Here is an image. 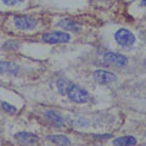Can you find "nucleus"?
Instances as JSON below:
<instances>
[{"instance_id":"f257e3e1","label":"nucleus","mask_w":146,"mask_h":146,"mask_svg":"<svg viewBox=\"0 0 146 146\" xmlns=\"http://www.w3.org/2000/svg\"><path fill=\"white\" fill-rule=\"evenodd\" d=\"M66 95L70 98L71 101L77 102V104H85V102H88L90 99V95L88 91L77 84H71Z\"/></svg>"},{"instance_id":"f03ea898","label":"nucleus","mask_w":146,"mask_h":146,"mask_svg":"<svg viewBox=\"0 0 146 146\" xmlns=\"http://www.w3.org/2000/svg\"><path fill=\"white\" fill-rule=\"evenodd\" d=\"M13 23L21 31H29L34 29L38 25V20L31 16H15L13 17Z\"/></svg>"},{"instance_id":"7ed1b4c3","label":"nucleus","mask_w":146,"mask_h":146,"mask_svg":"<svg viewBox=\"0 0 146 146\" xmlns=\"http://www.w3.org/2000/svg\"><path fill=\"white\" fill-rule=\"evenodd\" d=\"M115 39H116V42L122 45V46H131L134 43H135V36L134 34L131 33L130 31H128L125 28H121V29H118L116 33H115Z\"/></svg>"},{"instance_id":"20e7f679","label":"nucleus","mask_w":146,"mask_h":146,"mask_svg":"<svg viewBox=\"0 0 146 146\" xmlns=\"http://www.w3.org/2000/svg\"><path fill=\"white\" fill-rule=\"evenodd\" d=\"M43 40L49 44H60V43H67L71 40V35L66 32L56 31V32H50L43 35Z\"/></svg>"},{"instance_id":"39448f33","label":"nucleus","mask_w":146,"mask_h":146,"mask_svg":"<svg viewBox=\"0 0 146 146\" xmlns=\"http://www.w3.org/2000/svg\"><path fill=\"white\" fill-rule=\"evenodd\" d=\"M104 60L108 65H113L117 67H123L128 63V58L124 55H121L117 52H106L104 55Z\"/></svg>"},{"instance_id":"423d86ee","label":"nucleus","mask_w":146,"mask_h":146,"mask_svg":"<svg viewBox=\"0 0 146 146\" xmlns=\"http://www.w3.org/2000/svg\"><path fill=\"white\" fill-rule=\"evenodd\" d=\"M93 78L100 84H108L112 83V82L117 80L116 74H113L112 72L108 71H102V70H98L93 73Z\"/></svg>"},{"instance_id":"0eeeda50","label":"nucleus","mask_w":146,"mask_h":146,"mask_svg":"<svg viewBox=\"0 0 146 146\" xmlns=\"http://www.w3.org/2000/svg\"><path fill=\"white\" fill-rule=\"evenodd\" d=\"M15 139L22 145H34L39 141V138L29 131H20L15 134Z\"/></svg>"},{"instance_id":"6e6552de","label":"nucleus","mask_w":146,"mask_h":146,"mask_svg":"<svg viewBox=\"0 0 146 146\" xmlns=\"http://www.w3.org/2000/svg\"><path fill=\"white\" fill-rule=\"evenodd\" d=\"M20 72V66L10 61L0 62V74L1 76H17Z\"/></svg>"},{"instance_id":"1a4fd4ad","label":"nucleus","mask_w":146,"mask_h":146,"mask_svg":"<svg viewBox=\"0 0 146 146\" xmlns=\"http://www.w3.org/2000/svg\"><path fill=\"white\" fill-rule=\"evenodd\" d=\"M57 26L62 29H66V31H74V32H79L80 31V26L77 25L74 21L72 20H68V18H62V20L58 21Z\"/></svg>"},{"instance_id":"9d476101","label":"nucleus","mask_w":146,"mask_h":146,"mask_svg":"<svg viewBox=\"0 0 146 146\" xmlns=\"http://www.w3.org/2000/svg\"><path fill=\"white\" fill-rule=\"evenodd\" d=\"M45 117H46L54 125H56L57 128H61L63 124H65L63 117H61L57 112H55V111H46L45 112Z\"/></svg>"},{"instance_id":"9b49d317","label":"nucleus","mask_w":146,"mask_h":146,"mask_svg":"<svg viewBox=\"0 0 146 146\" xmlns=\"http://www.w3.org/2000/svg\"><path fill=\"white\" fill-rule=\"evenodd\" d=\"M113 144H115V146H134L136 144V139L130 135L119 136V138L115 139Z\"/></svg>"},{"instance_id":"f8f14e48","label":"nucleus","mask_w":146,"mask_h":146,"mask_svg":"<svg viewBox=\"0 0 146 146\" xmlns=\"http://www.w3.org/2000/svg\"><path fill=\"white\" fill-rule=\"evenodd\" d=\"M46 139L49 141H51L55 145H58V146H68L71 144L70 139L65 135H48Z\"/></svg>"},{"instance_id":"ddd939ff","label":"nucleus","mask_w":146,"mask_h":146,"mask_svg":"<svg viewBox=\"0 0 146 146\" xmlns=\"http://www.w3.org/2000/svg\"><path fill=\"white\" fill-rule=\"evenodd\" d=\"M72 83L68 79L66 78H60L57 80V83H56V86H57V90H58V93H60L61 95H66L67 93V90L68 88H70V85Z\"/></svg>"},{"instance_id":"4468645a","label":"nucleus","mask_w":146,"mask_h":146,"mask_svg":"<svg viewBox=\"0 0 146 146\" xmlns=\"http://www.w3.org/2000/svg\"><path fill=\"white\" fill-rule=\"evenodd\" d=\"M3 48H4V50H17L20 48V44L15 42V40H7V42L4 43Z\"/></svg>"},{"instance_id":"2eb2a0df","label":"nucleus","mask_w":146,"mask_h":146,"mask_svg":"<svg viewBox=\"0 0 146 146\" xmlns=\"http://www.w3.org/2000/svg\"><path fill=\"white\" fill-rule=\"evenodd\" d=\"M3 105V108L5 110V111H7V112H11V113H13V112H16V108L12 106V105H10V104H7V102H3L1 104Z\"/></svg>"},{"instance_id":"dca6fc26","label":"nucleus","mask_w":146,"mask_h":146,"mask_svg":"<svg viewBox=\"0 0 146 146\" xmlns=\"http://www.w3.org/2000/svg\"><path fill=\"white\" fill-rule=\"evenodd\" d=\"M23 0H3V3L7 6H13V5H17L18 3H22Z\"/></svg>"},{"instance_id":"f3484780","label":"nucleus","mask_w":146,"mask_h":146,"mask_svg":"<svg viewBox=\"0 0 146 146\" xmlns=\"http://www.w3.org/2000/svg\"><path fill=\"white\" fill-rule=\"evenodd\" d=\"M141 4H143V5H146V0H143V3Z\"/></svg>"}]
</instances>
